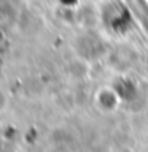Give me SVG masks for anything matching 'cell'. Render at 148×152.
Returning a JSON list of instances; mask_svg holds the SVG:
<instances>
[{"instance_id": "cell-1", "label": "cell", "mask_w": 148, "mask_h": 152, "mask_svg": "<svg viewBox=\"0 0 148 152\" xmlns=\"http://www.w3.org/2000/svg\"><path fill=\"white\" fill-rule=\"evenodd\" d=\"M5 106H7V95L0 90V111H2Z\"/></svg>"}]
</instances>
